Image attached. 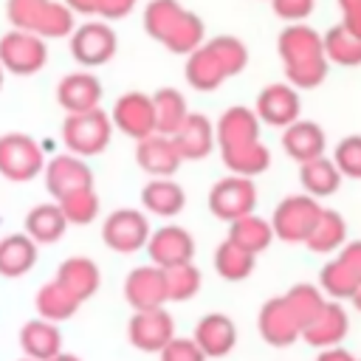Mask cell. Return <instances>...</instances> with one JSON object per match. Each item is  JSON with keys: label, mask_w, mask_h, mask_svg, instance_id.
Wrapping results in <instances>:
<instances>
[{"label": "cell", "mask_w": 361, "mask_h": 361, "mask_svg": "<svg viewBox=\"0 0 361 361\" xmlns=\"http://www.w3.org/2000/svg\"><path fill=\"white\" fill-rule=\"evenodd\" d=\"M214 141L220 144L223 161L234 175L251 178L271 161L268 149L259 144V118L248 107H228L214 127Z\"/></svg>", "instance_id": "1"}, {"label": "cell", "mask_w": 361, "mask_h": 361, "mask_svg": "<svg viewBox=\"0 0 361 361\" xmlns=\"http://www.w3.org/2000/svg\"><path fill=\"white\" fill-rule=\"evenodd\" d=\"M276 48H279V56L285 62V73L293 85L313 87L324 79L327 54H324L322 34L316 28H310L305 23H290L288 28H282Z\"/></svg>", "instance_id": "2"}, {"label": "cell", "mask_w": 361, "mask_h": 361, "mask_svg": "<svg viewBox=\"0 0 361 361\" xmlns=\"http://www.w3.org/2000/svg\"><path fill=\"white\" fill-rule=\"evenodd\" d=\"M6 17L11 28L31 31L42 39H62L76 28V14L62 0H6Z\"/></svg>", "instance_id": "3"}, {"label": "cell", "mask_w": 361, "mask_h": 361, "mask_svg": "<svg viewBox=\"0 0 361 361\" xmlns=\"http://www.w3.org/2000/svg\"><path fill=\"white\" fill-rule=\"evenodd\" d=\"M110 135H113V121L102 107L85 113H68L62 121V144L68 147V152L79 158L102 155L110 144Z\"/></svg>", "instance_id": "4"}, {"label": "cell", "mask_w": 361, "mask_h": 361, "mask_svg": "<svg viewBox=\"0 0 361 361\" xmlns=\"http://www.w3.org/2000/svg\"><path fill=\"white\" fill-rule=\"evenodd\" d=\"M48 39L11 28L0 37V65L6 73L14 76H34L48 65Z\"/></svg>", "instance_id": "5"}, {"label": "cell", "mask_w": 361, "mask_h": 361, "mask_svg": "<svg viewBox=\"0 0 361 361\" xmlns=\"http://www.w3.org/2000/svg\"><path fill=\"white\" fill-rule=\"evenodd\" d=\"M45 169L42 147L25 133L0 135V175L14 183H28Z\"/></svg>", "instance_id": "6"}, {"label": "cell", "mask_w": 361, "mask_h": 361, "mask_svg": "<svg viewBox=\"0 0 361 361\" xmlns=\"http://www.w3.org/2000/svg\"><path fill=\"white\" fill-rule=\"evenodd\" d=\"M118 37L107 20H87L71 34V54L82 68H102L116 56Z\"/></svg>", "instance_id": "7"}, {"label": "cell", "mask_w": 361, "mask_h": 361, "mask_svg": "<svg viewBox=\"0 0 361 361\" xmlns=\"http://www.w3.org/2000/svg\"><path fill=\"white\" fill-rule=\"evenodd\" d=\"M152 228L144 212L138 209H116L102 223V240L107 248L118 254H135L147 245Z\"/></svg>", "instance_id": "8"}, {"label": "cell", "mask_w": 361, "mask_h": 361, "mask_svg": "<svg viewBox=\"0 0 361 361\" xmlns=\"http://www.w3.org/2000/svg\"><path fill=\"white\" fill-rule=\"evenodd\" d=\"M110 121L113 127H118L127 138L133 141H141L147 135L155 133V110H152V96L141 93V90H130V93H121L113 104V113H110Z\"/></svg>", "instance_id": "9"}, {"label": "cell", "mask_w": 361, "mask_h": 361, "mask_svg": "<svg viewBox=\"0 0 361 361\" xmlns=\"http://www.w3.org/2000/svg\"><path fill=\"white\" fill-rule=\"evenodd\" d=\"M257 203V192H254V183L245 178V175H231V178H223L212 186L209 192V209L214 217L220 220H237L243 214H251Z\"/></svg>", "instance_id": "10"}, {"label": "cell", "mask_w": 361, "mask_h": 361, "mask_svg": "<svg viewBox=\"0 0 361 361\" xmlns=\"http://www.w3.org/2000/svg\"><path fill=\"white\" fill-rule=\"evenodd\" d=\"M124 299H127V305H130L133 310L164 307V302H169L164 268H158L155 262L133 268V271L127 274V279H124Z\"/></svg>", "instance_id": "11"}, {"label": "cell", "mask_w": 361, "mask_h": 361, "mask_svg": "<svg viewBox=\"0 0 361 361\" xmlns=\"http://www.w3.org/2000/svg\"><path fill=\"white\" fill-rule=\"evenodd\" d=\"M172 336H175V322L164 307L135 310L127 324V338L141 353H161Z\"/></svg>", "instance_id": "12"}, {"label": "cell", "mask_w": 361, "mask_h": 361, "mask_svg": "<svg viewBox=\"0 0 361 361\" xmlns=\"http://www.w3.org/2000/svg\"><path fill=\"white\" fill-rule=\"evenodd\" d=\"M135 161L152 178H172L183 164L172 135H164V133H152L135 141Z\"/></svg>", "instance_id": "13"}, {"label": "cell", "mask_w": 361, "mask_h": 361, "mask_svg": "<svg viewBox=\"0 0 361 361\" xmlns=\"http://www.w3.org/2000/svg\"><path fill=\"white\" fill-rule=\"evenodd\" d=\"M42 172H45V189L51 192L54 200H59V197L68 195V192L93 186V172H90V166L85 164V158H79V155H73V152H65V155L51 158Z\"/></svg>", "instance_id": "14"}, {"label": "cell", "mask_w": 361, "mask_h": 361, "mask_svg": "<svg viewBox=\"0 0 361 361\" xmlns=\"http://www.w3.org/2000/svg\"><path fill=\"white\" fill-rule=\"evenodd\" d=\"M144 248L158 268L183 265V262H192V257H195V240L180 226H164V228L152 231Z\"/></svg>", "instance_id": "15"}, {"label": "cell", "mask_w": 361, "mask_h": 361, "mask_svg": "<svg viewBox=\"0 0 361 361\" xmlns=\"http://www.w3.org/2000/svg\"><path fill=\"white\" fill-rule=\"evenodd\" d=\"M56 102L65 113H85L99 107L102 102V82L90 71L65 73L56 85Z\"/></svg>", "instance_id": "16"}, {"label": "cell", "mask_w": 361, "mask_h": 361, "mask_svg": "<svg viewBox=\"0 0 361 361\" xmlns=\"http://www.w3.org/2000/svg\"><path fill=\"white\" fill-rule=\"evenodd\" d=\"M319 206L310 197H288L274 214V231L282 240H307L319 220Z\"/></svg>", "instance_id": "17"}, {"label": "cell", "mask_w": 361, "mask_h": 361, "mask_svg": "<svg viewBox=\"0 0 361 361\" xmlns=\"http://www.w3.org/2000/svg\"><path fill=\"white\" fill-rule=\"evenodd\" d=\"M172 141L183 161H200L214 147V127L203 113H189L186 121L172 133Z\"/></svg>", "instance_id": "18"}, {"label": "cell", "mask_w": 361, "mask_h": 361, "mask_svg": "<svg viewBox=\"0 0 361 361\" xmlns=\"http://www.w3.org/2000/svg\"><path fill=\"white\" fill-rule=\"evenodd\" d=\"M296 113H299V99L290 85H268L257 99V118L274 127L293 124Z\"/></svg>", "instance_id": "19"}, {"label": "cell", "mask_w": 361, "mask_h": 361, "mask_svg": "<svg viewBox=\"0 0 361 361\" xmlns=\"http://www.w3.org/2000/svg\"><path fill=\"white\" fill-rule=\"evenodd\" d=\"M20 347L34 361H48L62 350V333L56 322L48 319H31L20 327Z\"/></svg>", "instance_id": "20"}, {"label": "cell", "mask_w": 361, "mask_h": 361, "mask_svg": "<svg viewBox=\"0 0 361 361\" xmlns=\"http://www.w3.org/2000/svg\"><path fill=\"white\" fill-rule=\"evenodd\" d=\"M56 282H62L73 296H79L82 302L90 299L99 285H102V271L90 257H68L65 262H59L56 268Z\"/></svg>", "instance_id": "21"}, {"label": "cell", "mask_w": 361, "mask_h": 361, "mask_svg": "<svg viewBox=\"0 0 361 361\" xmlns=\"http://www.w3.org/2000/svg\"><path fill=\"white\" fill-rule=\"evenodd\" d=\"M197 347L206 353V358H220L226 355L231 347H234V338H237V330H234V322L223 313H209L197 322L195 327V336Z\"/></svg>", "instance_id": "22"}, {"label": "cell", "mask_w": 361, "mask_h": 361, "mask_svg": "<svg viewBox=\"0 0 361 361\" xmlns=\"http://www.w3.org/2000/svg\"><path fill=\"white\" fill-rule=\"evenodd\" d=\"M141 206L149 214L158 217H175L183 212L186 206V192L178 180L172 178H152L144 189H141Z\"/></svg>", "instance_id": "23"}, {"label": "cell", "mask_w": 361, "mask_h": 361, "mask_svg": "<svg viewBox=\"0 0 361 361\" xmlns=\"http://www.w3.org/2000/svg\"><path fill=\"white\" fill-rule=\"evenodd\" d=\"M183 73H186V82L195 87V90H203V93H209V90H217L228 76H226V71H223V65H220V59L214 56V51L203 42V45H197L192 54H186V68H183Z\"/></svg>", "instance_id": "24"}, {"label": "cell", "mask_w": 361, "mask_h": 361, "mask_svg": "<svg viewBox=\"0 0 361 361\" xmlns=\"http://www.w3.org/2000/svg\"><path fill=\"white\" fill-rule=\"evenodd\" d=\"M37 262V243L20 231V234H8L0 240V276L17 279L23 274H28Z\"/></svg>", "instance_id": "25"}, {"label": "cell", "mask_w": 361, "mask_h": 361, "mask_svg": "<svg viewBox=\"0 0 361 361\" xmlns=\"http://www.w3.org/2000/svg\"><path fill=\"white\" fill-rule=\"evenodd\" d=\"M34 307H37L39 319H48V322H65V319L76 316V310L82 307V299L73 296L62 282L51 279V282H45V285L37 290Z\"/></svg>", "instance_id": "26"}, {"label": "cell", "mask_w": 361, "mask_h": 361, "mask_svg": "<svg viewBox=\"0 0 361 361\" xmlns=\"http://www.w3.org/2000/svg\"><path fill=\"white\" fill-rule=\"evenodd\" d=\"M68 228V220L59 209V203H39L25 214V234L37 245H51L56 243Z\"/></svg>", "instance_id": "27"}, {"label": "cell", "mask_w": 361, "mask_h": 361, "mask_svg": "<svg viewBox=\"0 0 361 361\" xmlns=\"http://www.w3.org/2000/svg\"><path fill=\"white\" fill-rule=\"evenodd\" d=\"M152 110H155V133L172 135L189 116V104L178 87H158L152 93Z\"/></svg>", "instance_id": "28"}, {"label": "cell", "mask_w": 361, "mask_h": 361, "mask_svg": "<svg viewBox=\"0 0 361 361\" xmlns=\"http://www.w3.org/2000/svg\"><path fill=\"white\" fill-rule=\"evenodd\" d=\"M203 37H206V25H203V20L195 14V11H189V8H183L180 11V17L172 23V28L166 31V37L161 39V45L166 48V51H172V54H192L197 45H203Z\"/></svg>", "instance_id": "29"}, {"label": "cell", "mask_w": 361, "mask_h": 361, "mask_svg": "<svg viewBox=\"0 0 361 361\" xmlns=\"http://www.w3.org/2000/svg\"><path fill=\"white\" fill-rule=\"evenodd\" d=\"M282 144H285V149H288L290 158H296V161L305 164V161L322 155L324 135H322V130H319L316 124H310V121H293V124H288V130H285V135H282Z\"/></svg>", "instance_id": "30"}, {"label": "cell", "mask_w": 361, "mask_h": 361, "mask_svg": "<svg viewBox=\"0 0 361 361\" xmlns=\"http://www.w3.org/2000/svg\"><path fill=\"white\" fill-rule=\"evenodd\" d=\"M293 319H296V313L290 310L288 299H276V302H268L262 307V313H259V330H262V336L268 341L285 344L293 336Z\"/></svg>", "instance_id": "31"}, {"label": "cell", "mask_w": 361, "mask_h": 361, "mask_svg": "<svg viewBox=\"0 0 361 361\" xmlns=\"http://www.w3.org/2000/svg\"><path fill=\"white\" fill-rule=\"evenodd\" d=\"M56 203H59V209H62L68 226H87V223H93L96 214H99V195H96L93 186L68 192V195H62Z\"/></svg>", "instance_id": "32"}, {"label": "cell", "mask_w": 361, "mask_h": 361, "mask_svg": "<svg viewBox=\"0 0 361 361\" xmlns=\"http://www.w3.org/2000/svg\"><path fill=\"white\" fill-rule=\"evenodd\" d=\"M271 234H274V228H271L265 220H259V217H254V214H243V217L231 220L228 240L237 243L240 248L257 254V251H262V248L271 243Z\"/></svg>", "instance_id": "33"}, {"label": "cell", "mask_w": 361, "mask_h": 361, "mask_svg": "<svg viewBox=\"0 0 361 361\" xmlns=\"http://www.w3.org/2000/svg\"><path fill=\"white\" fill-rule=\"evenodd\" d=\"M214 268H217V274L223 279H231V282L245 279L251 274V268H254V254L240 248L231 240H223L217 245V251H214Z\"/></svg>", "instance_id": "34"}, {"label": "cell", "mask_w": 361, "mask_h": 361, "mask_svg": "<svg viewBox=\"0 0 361 361\" xmlns=\"http://www.w3.org/2000/svg\"><path fill=\"white\" fill-rule=\"evenodd\" d=\"M324 54L327 59L338 62V65H358L361 62V37H355L353 31H347L341 23L333 25L324 37Z\"/></svg>", "instance_id": "35"}, {"label": "cell", "mask_w": 361, "mask_h": 361, "mask_svg": "<svg viewBox=\"0 0 361 361\" xmlns=\"http://www.w3.org/2000/svg\"><path fill=\"white\" fill-rule=\"evenodd\" d=\"M180 11H183V6L178 3V0H149L147 6H144V17H141V23H144V31L152 37V39H164L166 37V31L172 28V23L180 17Z\"/></svg>", "instance_id": "36"}, {"label": "cell", "mask_w": 361, "mask_h": 361, "mask_svg": "<svg viewBox=\"0 0 361 361\" xmlns=\"http://www.w3.org/2000/svg\"><path fill=\"white\" fill-rule=\"evenodd\" d=\"M166 276V296L169 302H189L200 290V271L192 262L164 268Z\"/></svg>", "instance_id": "37"}, {"label": "cell", "mask_w": 361, "mask_h": 361, "mask_svg": "<svg viewBox=\"0 0 361 361\" xmlns=\"http://www.w3.org/2000/svg\"><path fill=\"white\" fill-rule=\"evenodd\" d=\"M206 45H209V48L214 51V56L220 59L226 76H237V73L248 65V48H245V42L237 39V37H231V34L212 37Z\"/></svg>", "instance_id": "38"}, {"label": "cell", "mask_w": 361, "mask_h": 361, "mask_svg": "<svg viewBox=\"0 0 361 361\" xmlns=\"http://www.w3.org/2000/svg\"><path fill=\"white\" fill-rule=\"evenodd\" d=\"M302 183L313 195H330L338 186V172L330 161H324L319 155V158H310V161L302 164Z\"/></svg>", "instance_id": "39"}, {"label": "cell", "mask_w": 361, "mask_h": 361, "mask_svg": "<svg viewBox=\"0 0 361 361\" xmlns=\"http://www.w3.org/2000/svg\"><path fill=\"white\" fill-rule=\"evenodd\" d=\"M158 355L161 361H206V353L197 347L195 338H178V336H172Z\"/></svg>", "instance_id": "40"}, {"label": "cell", "mask_w": 361, "mask_h": 361, "mask_svg": "<svg viewBox=\"0 0 361 361\" xmlns=\"http://www.w3.org/2000/svg\"><path fill=\"white\" fill-rule=\"evenodd\" d=\"M338 237H341V223H338L333 214H319L313 231L307 234V243H310L313 248H319V251H327Z\"/></svg>", "instance_id": "41"}, {"label": "cell", "mask_w": 361, "mask_h": 361, "mask_svg": "<svg viewBox=\"0 0 361 361\" xmlns=\"http://www.w3.org/2000/svg\"><path fill=\"white\" fill-rule=\"evenodd\" d=\"M316 0H271V8L285 23H305L313 14Z\"/></svg>", "instance_id": "42"}, {"label": "cell", "mask_w": 361, "mask_h": 361, "mask_svg": "<svg viewBox=\"0 0 361 361\" xmlns=\"http://www.w3.org/2000/svg\"><path fill=\"white\" fill-rule=\"evenodd\" d=\"M336 161H338V166H341L344 172L361 178V138H347V141L338 147Z\"/></svg>", "instance_id": "43"}, {"label": "cell", "mask_w": 361, "mask_h": 361, "mask_svg": "<svg viewBox=\"0 0 361 361\" xmlns=\"http://www.w3.org/2000/svg\"><path fill=\"white\" fill-rule=\"evenodd\" d=\"M138 0H96V14L107 23H116V20H124L130 17V11L135 8Z\"/></svg>", "instance_id": "44"}, {"label": "cell", "mask_w": 361, "mask_h": 361, "mask_svg": "<svg viewBox=\"0 0 361 361\" xmlns=\"http://www.w3.org/2000/svg\"><path fill=\"white\" fill-rule=\"evenodd\" d=\"M73 14H82V17H93L96 14V0H62Z\"/></svg>", "instance_id": "45"}, {"label": "cell", "mask_w": 361, "mask_h": 361, "mask_svg": "<svg viewBox=\"0 0 361 361\" xmlns=\"http://www.w3.org/2000/svg\"><path fill=\"white\" fill-rule=\"evenodd\" d=\"M341 25H344L347 31H353L355 37H361V8H355V11H347V14H341Z\"/></svg>", "instance_id": "46"}, {"label": "cell", "mask_w": 361, "mask_h": 361, "mask_svg": "<svg viewBox=\"0 0 361 361\" xmlns=\"http://www.w3.org/2000/svg\"><path fill=\"white\" fill-rule=\"evenodd\" d=\"M338 3V11L341 14H347V11H355V8H361V0H336Z\"/></svg>", "instance_id": "47"}, {"label": "cell", "mask_w": 361, "mask_h": 361, "mask_svg": "<svg viewBox=\"0 0 361 361\" xmlns=\"http://www.w3.org/2000/svg\"><path fill=\"white\" fill-rule=\"evenodd\" d=\"M48 361H82V358L73 355V353H62V350H59V353H56L54 358H48Z\"/></svg>", "instance_id": "48"}, {"label": "cell", "mask_w": 361, "mask_h": 361, "mask_svg": "<svg viewBox=\"0 0 361 361\" xmlns=\"http://www.w3.org/2000/svg\"><path fill=\"white\" fill-rule=\"evenodd\" d=\"M3 76H6V71H3V65H0V87H3Z\"/></svg>", "instance_id": "49"}, {"label": "cell", "mask_w": 361, "mask_h": 361, "mask_svg": "<svg viewBox=\"0 0 361 361\" xmlns=\"http://www.w3.org/2000/svg\"><path fill=\"white\" fill-rule=\"evenodd\" d=\"M25 361H34V358H25Z\"/></svg>", "instance_id": "50"}]
</instances>
